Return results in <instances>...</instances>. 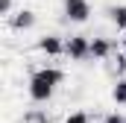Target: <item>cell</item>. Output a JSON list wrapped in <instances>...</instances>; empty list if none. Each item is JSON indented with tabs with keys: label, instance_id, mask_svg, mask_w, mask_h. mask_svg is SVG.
<instances>
[{
	"label": "cell",
	"instance_id": "cell-1",
	"mask_svg": "<svg viewBox=\"0 0 126 123\" xmlns=\"http://www.w3.org/2000/svg\"><path fill=\"white\" fill-rule=\"evenodd\" d=\"M64 73L59 67H41V70H35L30 76V100L32 103H47L53 91L62 85Z\"/></svg>",
	"mask_w": 126,
	"mask_h": 123
},
{
	"label": "cell",
	"instance_id": "cell-2",
	"mask_svg": "<svg viewBox=\"0 0 126 123\" xmlns=\"http://www.w3.org/2000/svg\"><path fill=\"white\" fill-rule=\"evenodd\" d=\"M91 18V3L88 0H64V21L85 24Z\"/></svg>",
	"mask_w": 126,
	"mask_h": 123
},
{
	"label": "cell",
	"instance_id": "cell-3",
	"mask_svg": "<svg viewBox=\"0 0 126 123\" xmlns=\"http://www.w3.org/2000/svg\"><path fill=\"white\" fill-rule=\"evenodd\" d=\"M64 53L73 62H82V59L91 56V41H88L85 35H70V38L64 41Z\"/></svg>",
	"mask_w": 126,
	"mask_h": 123
},
{
	"label": "cell",
	"instance_id": "cell-4",
	"mask_svg": "<svg viewBox=\"0 0 126 123\" xmlns=\"http://www.w3.org/2000/svg\"><path fill=\"white\" fill-rule=\"evenodd\" d=\"M9 27H12L15 32L32 30V27H35V12H32V9H21V12L9 15Z\"/></svg>",
	"mask_w": 126,
	"mask_h": 123
},
{
	"label": "cell",
	"instance_id": "cell-5",
	"mask_svg": "<svg viewBox=\"0 0 126 123\" xmlns=\"http://www.w3.org/2000/svg\"><path fill=\"white\" fill-rule=\"evenodd\" d=\"M35 47H38L41 53H47V56H62V53H64L62 38H56V35H44V38H38Z\"/></svg>",
	"mask_w": 126,
	"mask_h": 123
},
{
	"label": "cell",
	"instance_id": "cell-6",
	"mask_svg": "<svg viewBox=\"0 0 126 123\" xmlns=\"http://www.w3.org/2000/svg\"><path fill=\"white\" fill-rule=\"evenodd\" d=\"M111 50H114V44L106 41V38H94V41H91V56H94V59H109Z\"/></svg>",
	"mask_w": 126,
	"mask_h": 123
},
{
	"label": "cell",
	"instance_id": "cell-7",
	"mask_svg": "<svg viewBox=\"0 0 126 123\" xmlns=\"http://www.w3.org/2000/svg\"><path fill=\"white\" fill-rule=\"evenodd\" d=\"M109 18L114 21V27H117V30L126 32V6H111V9H109Z\"/></svg>",
	"mask_w": 126,
	"mask_h": 123
},
{
	"label": "cell",
	"instance_id": "cell-8",
	"mask_svg": "<svg viewBox=\"0 0 126 123\" xmlns=\"http://www.w3.org/2000/svg\"><path fill=\"white\" fill-rule=\"evenodd\" d=\"M111 100L117 106H126V79H117L114 88H111Z\"/></svg>",
	"mask_w": 126,
	"mask_h": 123
},
{
	"label": "cell",
	"instance_id": "cell-9",
	"mask_svg": "<svg viewBox=\"0 0 126 123\" xmlns=\"http://www.w3.org/2000/svg\"><path fill=\"white\" fill-rule=\"evenodd\" d=\"M24 123H50V117L44 111H30V114H24Z\"/></svg>",
	"mask_w": 126,
	"mask_h": 123
},
{
	"label": "cell",
	"instance_id": "cell-10",
	"mask_svg": "<svg viewBox=\"0 0 126 123\" xmlns=\"http://www.w3.org/2000/svg\"><path fill=\"white\" fill-rule=\"evenodd\" d=\"M64 123H91V114L88 111H73V114H67Z\"/></svg>",
	"mask_w": 126,
	"mask_h": 123
},
{
	"label": "cell",
	"instance_id": "cell-11",
	"mask_svg": "<svg viewBox=\"0 0 126 123\" xmlns=\"http://www.w3.org/2000/svg\"><path fill=\"white\" fill-rule=\"evenodd\" d=\"M114 70H117V73H126V56H123V53H117V62H114Z\"/></svg>",
	"mask_w": 126,
	"mask_h": 123
},
{
	"label": "cell",
	"instance_id": "cell-12",
	"mask_svg": "<svg viewBox=\"0 0 126 123\" xmlns=\"http://www.w3.org/2000/svg\"><path fill=\"white\" fill-rule=\"evenodd\" d=\"M103 123H126V117H120L117 111H111V114H106V117H103Z\"/></svg>",
	"mask_w": 126,
	"mask_h": 123
},
{
	"label": "cell",
	"instance_id": "cell-13",
	"mask_svg": "<svg viewBox=\"0 0 126 123\" xmlns=\"http://www.w3.org/2000/svg\"><path fill=\"white\" fill-rule=\"evenodd\" d=\"M0 12L3 15H12V0H0Z\"/></svg>",
	"mask_w": 126,
	"mask_h": 123
},
{
	"label": "cell",
	"instance_id": "cell-14",
	"mask_svg": "<svg viewBox=\"0 0 126 123\" xmlns=\"http://www.w3.org/2000/svg\"><path fill=\"white\" fill-rule=\"evenodd\" d=\"M123 50H126V35H123Z\"/></svg>",
	"mask_w": 126,
	"mask_h": 123
}]
</instances>
